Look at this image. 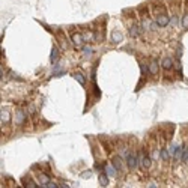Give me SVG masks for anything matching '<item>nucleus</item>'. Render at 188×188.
<instances>
[{"label": "nucleus", "mask_w": 188, "mask_h": 188, "mask_svg": "<svg viewBox=\"0 0 188 188\" xmlns=\"http://www.w3.org/2000/svg\"><path fill=\"white\" fill-rule=\"evenodd\" d=\"M69 36H71V42H72V45H74L75 48H81V45H83V42H84L83 35L78 33V32H75L74 27H71V30H69Z\"/></svg>", "instance_id": "1"}, {"label": "nucleus", "mask_w": 188, "mask_h": 188, "mask_svg": "<svg viewBox=\"0 0 188 188\" xmlns=\"http://www.w3.org/2000/svg\"><path fill=\"white\" fill-rule=\"evenodd\" d=\"M93 95H95V98H99L101 96V92H99V89H98V86H96L95 81H93Z\"/></svg>", "instance_id": "27"}, {"label": "nucleus", "mask_w": 188, "mask_h": 188, "mask_svg": "<svg viewBox=\"0 0 188 188\" xmlns=\"http://www.w3.org/2000/svg\"><path fill=\"white\" fill-rule=\"evenodd\" d=\"M116 170H117V169H116L113 164H106V166H104V172H106L110 178L116 176Z\"/></svg>", "instance_id": "15"}, {"label": "nucleus", "mask_w": 188, "mask_h": 188, "mask_svg": "<svg viewBox=\"0 0 188 188\" xmlns=\"http://www.w3.org/2000/svg\"><path fill=\"white\" fill-rule=\"evenodd\" d=\"M9 123H11V113L8 109H5V110H2V125L8 126Z\"/></svg>", "instance_id": "13"}, {"label": "nucleus", "mask_w": 188, "mask_h": 188, "mask_svg": "<svg viewBox=\"0 0 188 188\" xmlns=\"http://www.w3.org/2000/svg\"><path fill=\"white\" fill-rule=\"evenodd\" d=\"M104 29L99 32V29H95L93 30V41H98V42H102L104 41Z\"/></svg>", "instance_id": "16"}, {"label": "nucleus", "mask_w": 188, "mask_h": 188, "mask_svg": "<svg viewBox=\"0 0 188 188\" xmlns=\"http://www.w3.org/2000/svg\"><path fill=\"white\" fill-rule=\"evenodd\" d=\"M142 26L139 24V23H136V24H133L131 27H129V36L131 38H139L142 35Z\"/></svg>", "instance_id": "8"}, {"label": "nucleus", "mask_w": 188, "mask_h": 188, "mask_svg": "<svg viewBox=\"0 0 188 188\" xmlns=\"http://www.w3.org/2000/svg\"><path fill=\"white\" fill-rule=\"evenodd\" d=\"M72 77H74V78L77 80V81H78V83H80V84H83V86L86 84V78H84V75L81 74V72H74V74H72Z\"/></svg>", "instance_id": "20"}, {"label": "nucleus", "mask_w": 188, "mask_h": 188, "mask_svg": "<svg viewBox=\"0 0 188 188\" xmlns=\"http://www.w3.org/2000/svg\"><path fill=\"white\" fill-rule=\"evenodd\" d=\"M81 176H83V178H89V176H90V172H84Z\"/></svg>", "instance_id": "30"}, {"label": "nucleus", "mask_w": 188, "mask_h": 188, "mask_svg": "<svg viewBox=\"0 0 188 188\" xmlns=\"http://www.w3.org/2000/svg\"><path fill=\"white\" fill-rule=\"evenodd\" d=\"M126 164H128V169L129 170H136L137 164H139V159L136 156V153H128L126 156Z\"/></svg>", "instance_id": "6"}, {"label": "nucleus", "mask_w": 188, "mask_h": 188, "mask_svg": "<svg viewBox=\"0 0 188 188\" xmlns=\"http://www.w3.org/2000/svg\"><path fill=\"white\" fill-rule=\"evenodd\" d=\"M148 69H149V72L152 75H158V71H159V65H158V60H156V59H152V60H150Z\"/></svg>", "instance_id": "10"}, {"label": "nucleus", "mask_w": 188, "mask_h": 188, "mask_svg": "<svg viewBox=\"0 0 188 188\" xmlns=\"http://www.w3.org/2000/svg\"><path fill=\"white\" fill-rule=\"evenodd\" d=\"M109 175L106 173V172H101L99 173V184H101V187H107L109 185Z\"/></svg>", "instance_id": "17"}, {"label": "nucleus", "mask_w": 188, "mask_h": 188, "mask_svg": "<svg viewBox=\"0 0 188 188\" xmlns=\"http://www.w3.org/2000/svg\"><path fill=\"white\" fill-rule=\"evenodd\" d=\"M112 164L117 169V170H120L122 169V163H120V156H114L112 159Z\"/></svg>", "instance_id": "23"}, {"label": "nucleus", "mask_w": 188, "mask_h": 188, "mask_svg": "<svg viewBox=\"0 0 188 188\" xmlns=\"http://www.w3.org/2000/svg\"><path fill=\"white\" fill-rule=\"evenodd\" d=\"M59 56H60V54H59V50H57V47L54 45L53 50H51V57H50V59H51V63H56L57 59H59Z\"/></svg>", "instance_id": "18"}, {"label": "nucleus", "mask_w": 188, "mask_h": 188, "mask_svg": "<svg viewBox=\"0 0 188 188\" xmlns=\"http://www.w3.org/2000/svg\"><path fill=\"white\" fill-rule=\"evenodd\" d=\"M155 23H156V26H158V27H166V26L170 23V17H169L167 14L156 15V18H155Z\"/></svg>", "instance_id": "5"}, {"label": "nucleus", "mask_w": 188, "mask_h": 188, "mask_svg": "<svg viewBox=\"0 0 188 188\" xmlns=\"http://www.w3.org/2000/svg\"><path fill=\"white\" fill-rule=\"evenodd\" d=\"M140 161H142V167H143L145 170L150 167V156H149V153H148V152H146L145 149L142 150V155H140Z\"/></svg>", "instance_id": "7"}, {"label": "nucleus", "mask_w": 188, "mask_h": 188, "mask_svg": "<svg viewBox=\"0 0 188 188\" xmlns=\"http://www.w3.org/2000/svg\"><path fill=\"white\" fill-rule=\"evenodd\" d=\"M81 35H83L84 42H89V41H92V39H93V32H87V30H86V32H83Z\"/></svg>", "instance_id": "25"}, {"label": "nucleus", "mask_w": 188, "mask_h": 188, "mask_svg": "<svg viewBox=\"0 0 188 188\" xmlns=\"http://www.w3.org/2000/svg\"><path fill=\"white\" fill-rule=\"evenodd\" d=\"M181 26L187 30L188 29V11H184V15H182V18H181Z\"/></svg>", "instance_id": "21"}, {"label": "nucleus", "mask_w": 188, "mask_h": 188, "mask_svg": "<svg viewBox=\"0 0 188 188\" xmlns=\"http://www.w3.org/2000/svg\"><path fill=\"white\" fill-rule=\"evenodd\" d=\"M137 14L140 15V17H143V18H149V6L148 5H142V6H139L137 8Z\"/></svg>", "instance_id": "11"}, {"label": "nucleus", "mask_w": 188, "mask_h": 188, "mask_svg": "<svg viewBox=\"0 0 188 188\" xmlns=\"http://www.w3.org/2000/svg\"><path fill=\"white\" fill-rule=\"evenodd\" d=\"M159 155H161V159L163 161H169V158H170V150L169 149H166V148H163V149L159 150Z\"/></svg>", "instance_id": "19"}, {"label": "nucleus", "mask_w": 188, "mask_h": 188, "mask_svg": "<svg viewBox=\"0 0 188 188\" xmlns=\"http://www.w3.org/2000/svg\"><path fill=\"white\" fill-rule=\"evenodd\" d=\"M54 35H56L57 41H59V44H60V47H62L63 50H68V48H69V42H68V39H66V35H65V32H63V30L57 29V30L54 32Z\"/></svg>", "instance_id": "2"}, {"label": "nucleus", "mask_w": 188, "mask_h": 188, "mask_svg": "<svg viewBox=\"0 0 188 188\" xmlns=\"http://www.w3.org/2000/svg\"><path fill=\"white\" fill-rule=\"evenodd\" d=\"M161 66H163V69H164L166 72L172 71V69H173V66H175V63H173V59H172V57H166V59H163V63H161Z\"/></svg>", "instance_id": "9"}, {"label": "nucleus", "mask_w": 188, "mask_h": 188, "mask_svg": "<svg viewBox=\"0 0 188 188\" xmlns=\"http://www.w3.org/2000/svg\"><path fill=\"white\" fill-rule=\"evenodd\" d=\"M140 26H142L143 30H149V29H152V24L149 23V18H145V20L140 23Z\"/></svg>", "instance_id": "24"}, {"label": "nucleus", "mask_w": 188, "mask_h": 188, "mask_svg": "<svg viewBox=\"0 0 188 188\" xmlns=\"http://www.w3.org/2000/svg\"><path fill=\"white\" fill-rule=\"evenodd\" d=\"M83 53H84V56H90L92 54V48L90 47H83Z\"/></svg>", "instance_id": "28"}, {"label": "nucleus", "mask_w": 188, "mask_h": 188, "mask_svg": "<svg viewBox=\"0 0 188 188\" xmlns=\"http://www.w3.org/2000/svg\"><path fill=\"white\" fill-rule=\"evenodd\" d=\"M123 17H126V18H136V11L134 9H123Z\"/></svg>", "instance_id": "22"}, {"label": "nucleus", "mask_w": 188, "mask_h": 188, "mask_svg": "<svg viewBox=\"0 0 188 188\" xmlns=\"http://www.w3.org/2000/svg\"><path fill=\"white\" fill-rule=\"evenodd\" d=\"M15 123L17 125H29V119H27V114L23 112V110H18L15 113Z\"/></svg>", "instance_id": "4"}, {"label": "nucleus", "mask_w": 188, "mask_h": 188, "mask_svg": "<svg viewBox=\"0 0 188 188\" xmlns=\"http://www.w3.org/2000/svg\"><path fill=\"white\" fill-rule=\"evenodd\" d=\"M112 41L114 42V44L120 42V41H122V35H120L119 32H113V33H112Z\"/></svg>", "instance_id": "26"}, {"label": "nucleus", "mask_w": 188, "mask_h": 188, "mask_svg": "<svg viewBox=\"0 0 188 188\" xmlns=\"http://www.w3.org/2000/svg\"><path fill=\"white\" fill-rule=\"evenodd\" d=\"M140 68H142V75L145 77V75H146V71H149V69H146V65H145V63H140Z\"/></svg>", "instance_id": "29"}, {"label": "nucleus", "mask_w": 188, "mask_h": 188, "mask_svg": "<svg viewBox=\"0 0 188 188\" xmlns=\"http://www.w3.org/2000/svg\"><path fill=\"white\" fill-rule=\"evenodd\" d=\"M152 11H153L155 17H156V15H163V14H167V6H166L163 2L155 0L153 5H152Z\"/></svg>", "instance_id": "3"}, {"label": "nucleus", "mask_w": 188, "mask_h": 188, "mask_svg": "<svg viewBox=\"0 0 188 188\" xmlns=\"http://www.w3.org/2000/svg\"><path fill=\"white\" fill-rule=\"evenodd\" d=\"M99 142H101L102 148H104V150H106L107 153H110L112 150H114V143H113L112 140H106V139H101Z\"/></svg>", "instance_id": "12"}, {"label": "nucleus", "mask_w": 188, "mask_h": 188, "mask_svg": "<svg viewBox=\"0 0 188 188\" xmlns=\"http://www.w3.org/2000/svg\"><path fill=\"white\" fill-rule=\"evenodd\" d=\"M23 184H24V187H29V188H35V187H38L36 185V182L32 179V176H24L23 178Z\"/></svg>", "instance_id": "14"}]
</instances>
